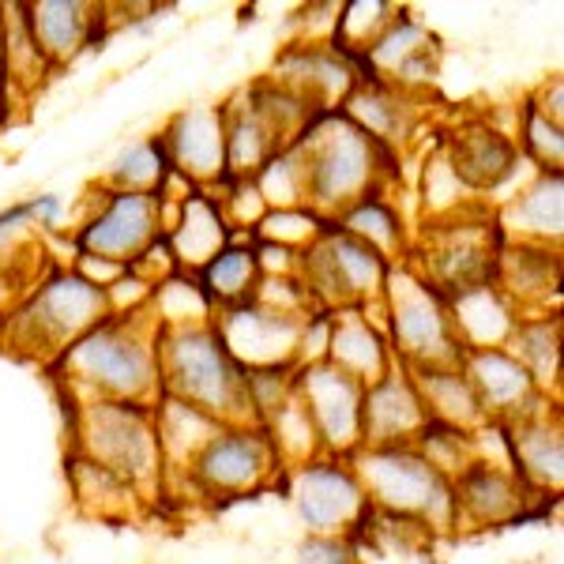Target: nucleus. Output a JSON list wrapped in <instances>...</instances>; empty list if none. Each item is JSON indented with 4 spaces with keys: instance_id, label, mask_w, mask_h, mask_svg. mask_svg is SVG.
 Returning <instances> with one entry per match:
<instances>
[{
    "instance_id": "obj_1",
    "label": "nucleus",
    "mask_w": 564,
    "mask_h": 564,
    "mask_svg": "<svg viewBox=\"0 0 564 564\" xmlns=\"http://www.w3.org/2000/svg\"><path fill=\"white\" fill-rule=\"evenodd\" d=\"M50 369L53 377H61L68 403L76 406L95 403V399L154 406V399L162 395L159 321L151 316V308L106 316L98 327L79 335Z\"/></svg>"
},
{
    "instance_id": "obj_2",
    "label": "nucleus",
    "mask_w": 564,
    "mask_h": 564,
    "mask_svg": "<svg viewBox=\"0 0 564 564\" xmlns=\"http://www.w3.org/2000/svg\"><path fill=\"white\" fill-rule=\"evenodd\" d=\"M294 143L305 162V199L321 218H335L399 177V151L369 140L343 109H316Z\"/></svg>"
},
{
    "instance_id": "obj_3",
    "label": "nucleus",
    "mask_w": 564,
    "mask_h": 564,
    "mask_svg": "<svg viewBox=\"0 0 564 564\" xmlns=\"http://www.w3.org/2000/svg\"><path fill=\"white\" fill-rule=\"evenodd\" d=\"M4 316V347L20 354V358L53 366L79 335H87L90 327L106 321L109 302L106 290L90 286L72 268H53Z\"/></svg>"
},
{
    "instance_id": "obj_4",
    "label": "nucleus",
    "mask_w": 564,
    "mask_h": 564,
    "mask_svg": "<svg viewBox=\"0 0 564 564\" xmlns=\"http://www.w3.org/2000/svg\"><path fill=\"white\" fill-rule=\"evenodd\" d=\"M72 406V452L102 463L106 470L121 475L143 500L166 489V467H162L159 430H154V406L148 403H68Z\"/></svg>"
},
{
    "instance_id": "obj_5",
    "label": "nucleus",
    "mask_w": 564,
    "mask_h": 564,
    "mask_svg": "<svg viewBox=\"0 0 564 564\" xmlns=\"http://www.w3.org/2000/svg\"><path fill=\"white\" fill-rule=\"evenodd\" d=\"M159 377L162 391L199 406L223 425H257L245 399L241 369L226 354L212 324L159 327Z\"/></svg>"
},
{
    "instance_id": "obj_6",
    "label": "nucleus",
    "mask_w": 564,
    "mask_h": 564,
    "mask_svg": "<svg viewBox=\"0 0 564 564\" xmlns=\"http://www.w3.org/2000/svg\"><path fill=\"white\" fill-rule=\"evenodd\" d=\"M372 512L414 523L422 531H452L459 527L456 489L425 463L411 444L399 448H358L350 456Z\"/></svg>"
},
{
    "instance_id": "obj_7",
    "label": "nucleus",
    "mask_w": 564,
    "mask_h": 564,
    "mask_svg": "<svg viewBox=\"0 0 564 564\" xmlns=\"http://www.w3.org/2000/svg\"><path fill=\"white\" fill-rule=\"evenodd\" d=\"M380 324L403 369L459 366L463 350L448 316V297L425 282L411 263H395L380 297Z\"/></svg>"
},
{
    "instance_id": "obj_8",
    "label": "nucleus",
    "mask_w": 564,
    "mask_h": 564,
    "mask_svg": "<svg viewBox=\"0 0 564 564\" xmlns=\"http://www.w3.org/2000/svg\"><path fill=\"white\" fill-rule=\"evenodd\" d=\"M159 238V199L98 185L95 196L84 199V215L72 230V249L76 257H98L132 268L140 252Z\"/></svg>"
},
{
    "instance_id": "obj_9",
    "label": "nucleus",
    "mask_w": 564,
    "mask_h": 564,
    "mask_svg": "<svg viewBox=\"0 0 564 564\" xmlns=\"http://www.w3.org/2000/svg\"><path fill=\"white\" fill-rule=\"evenodd\" d=\"M290 500L313 539H350L369 520V500L350 459L316 456L290 470Z\"/></svg>"
},
{
    "instance_id": "obj_10",
    "label": "nucleus",
    "mask_w": 564,
    "mask_h": 564,
    "mask_svg": "<svg viewBox=\"0 0 564 564\" xmlns=\"http://www.w3.org/2000/svg\"><path fill=\"white\" fill-rule=\"evenodd\" d=\"M282 463L263 425H223L188 467L196 497H257L279 478Z\"/></svg>"
},
{
    "instance_id": "obj_11",
    "label": "nucleus",
    "mask_w": 564,
    "mask_h": 564,
    "mask_svg": "<svg viewBox=\"0 0 564 564\" xmlns=\"http://www.w3.org/2000/svg\"><path fill=\"white\" fill-rule=\"evenodd\" d=\"M308 316L279 313V308L257 302L230 305L215 313V335L223 339L234 366L245 369H297V347Z\"/></svg>"
},
{
    "instance_id": "obj_12",
    "label": "nucleus",
    "mask_w": 564,
    "mask_h": 564,
    "mask_svg": "<svg viewBox=\"0 0 564 564\" xmlns=\"http://www.w3.org/2000/svg\"><path fill=\"white\" fill-rule=\"evenodd\" d=\"M361 391L366 388L332 361H313L294 372V395L313 417L324 456L350 459L361 448Z\"/></svg>"
},
{
    "instance_id": "obj_13",
    "label": "nucleus",
    "mask_w": 564,
    "mask_h": 564,
    "mask_svg": "<svg viewBox=\"0 0 564 564\" xmlns=\"http://www.w3.org/2000/svg\"><path fill=\"white\" fill-rule=\"evenodd\" d=\"M463 377L475 388L481 414L486 422L497 425H512L520 417L542 411V406L557 403V395H545L534 384V377L523 369V361L512 350L497 347V350H467L459 358Z\"/></svg>"
},
{
    "instance_id": "obj_14",
    "label": "nucleus",
    "mask_w": 564,
    "mask_h": 564,
    "mask_svg": "<svg viewBox=\"0 0 564 564\" xmlns=\"http://www.w3.org/2000/svg\"><path fill=\"white\" fill-rule=\"evenodd\" d=\"M166 143L170 166L196 188L215 193L226 181V109L199 102L185 106L170 117V124L159 132Z\"/></svg>"
},
{
    "instance_id": "obj_15",
    "label": "nucleus",
    "mask_w": 564,
    "mask_h": 564,
    "mask_svg": "<svg viewBox=\"0 0 564 564\" xmlns=\"http://www.w3.org/2000/svg\"><path fill=\"white\" fill-rule=\"evenodd\" d=\"M494 286L516 313H550L561 294V245H534V241H500L494 260Z\"/></svg>"
},
{
    "instance_id": "obj_16",
    "label": "nucleus",
    "mask_w": 564,
    "mask_h": 564,
    "mask_svg": "<svg viewBox=\"0 0 564 564\" xmlns=\"http://www.w3.org/2000/svg\"><path fill=\"white\" fill-rule=\"evenodd\" d=\"M444 154L475 196H489L505 188L520 174V166H527L520 148H516V135L497 129L494 121L463 124L444 140Z\"/></svg>"
},
{
    "instance_id": "obj_17",
    "label": "nucleus",
    "mask_w": 564,
    "mask_h": 564,
    "mask_svg": "<svg viewBox=\"0 0 564 564\" xmlns=\"http://www.w3.org/2000/svg\"><path fill=\"white\" fill-rule=\"evenodd\" d=\"M425 425V406L417 399L411 372L395 366L361 391V448H399L414 444Z\"/></svg>"
},
{
    "instance_id": "obj_18",
    "label": "nucleus",
    "mask_w": 564,
    "mask_h": 564,
    "mask_svg": "<svg viewBox=\"0 0 564 564\" xmlns=\"http://www.w3.org/2000/svg\"><path fill=\"white\" fill-rule=\"evenodd\" d=\"M339 372L358 380L361 388L377 384L384 372L399 366L395 354L388 347L384 324H380V305L372 308H339L332 313V332H327V354Z\"/></svg>"
},
{
    "instance_id": "obj_19",
    "label": "nucleus",
    "mask_w": 564,
    "mask_h": 564,
    "mask_svg": "<svg viewBox=\"0 0 564 564\" xmlns=\"http://www.w3.org/2000/svg\"><path fill=\"white\" fill-rule=\"evenodd\" d=\"M508 452H512V475L523 481L527 494L557 497L564 475V441H561V414L557 403L505 425Z\"/></svg>"
},
{
    "instance_id": "obj_20",
    "label": "nucleus",
    "mask_w": 564,
    "mask_h": 564,
    "mask_svg": "<svg viewBox=\"0 0 564 564\" xmlns=\"http://www.w3.org/2000/svg\"><path fill=\"white\" fill-rule=\"evenodd\" d=\"M23 15L34 45L53 68H65L87 45H95L106 23L102 8L84 0H39V4H23Z\"/></svg>"
},
{
    "instance_id": "obj_21",
    "label": "nucleus",
    "mask_w": 564,
    "mask_h": 564,
    "mask_svg": "<svg viewBox=\"0 0 564 564\" xmlns=\"http://www.w3.org/2000/svg\"><path fill=\"white\" fill-rule=\"evenodd\" d=\"M162 238L170 245V257H174L177 271L196 275V271H204L226 245L238 241V230L230 226L218 196L207 193V188H196V193L177 207L174 226H170Z\"/></svg>"
},
{
    "instance_id": "obj_22",
    "label": "nucleus",
    "mask_w": 564,
    "mask_h": 564,
    "mask_svg": "<svg viewBox=\"0 0 564 564\" xmlns=\"http://www.w3.org/2000/svg\"><path fill=\"white\" fill-rule=\"evenodd\" d=\"M456 489V516L463 527H500L523 520L527 500L539 494H527L523 481L512 470L489 467V463L475 459L463 475L452 481Z\"/></svg>"
},
{
    "instance_id": "obj_23",
    "label": "nucleus",
    "mask_w": 564,
    "mask_h": 564,
    "mask_svg": "<svg viewBox=\"0 0 564 564\" xmlns=\"http://www.w3.org/2000/svg\"><path fill=\"white\" fill-rule=\"evenodd\" d=\"M564 185L561 174H539L520 181V193L508 196L497 212V230L508 241H534V245H561L564 226Z\"/></svg>"
},
{
    "instance_id": "obj_24",
    "label": "nucleus",
    "mask_w": 564,
    "mask_h": 564,
    "mask_svg": "<svg viewBox=\"0 0 564 564\" xmlns=\"http://www.w3.org/2000/svg\"><path fill=\"white\" fill-rule=\"evenodd\" d=\"M448 316L463 354L508 347L516 324H520L516 305L500 294L494 282H478V286H467L459 294H448Z\"/></svg>"
},
{
    "instance_id": "obj_25",
    "label": "nucleus",
    "mask_w": 564,
    "mask_h": 564,
    "mask_svg": "<svg viewBox=\"0 0 564 564\" xmlns=\"http://www.w3.org/2000/svg\"><path fill=\"white\" fill-rule=\"evenodd\" d=\"M154 430H159L166 481H174L188 475L193 459L207 448V441L223 430V422L207 411H199V406L185 403V399H174L162 391V395L154 399Z\"/></svg>"
},
{
    "instance_id": "obj_26",
    "label": "nucleus",
    "mask_w": 564,
    "mask_h": 564,
    "mask_svg": "<svg viewBox=\"0 0 564 564\" xmlns=\"http://www.w3.org/2000/svg\"><path fill=\"white\" fill-rule=\"evenodd\" d=\"M327 223L347 230L350 238L366 241L369 249H377L388 263H406V257H411L414 238H411V230H406L399 204L388 196V188H377V193L354 199L347 212L327 218Z\"/></svg>"
},
{
    "instance_id": "obj_27",
    "label": "nucleus",
    "mask_w": 564,
    "mask_h": 564,
    "mask_svg": "<svg viewBox=\"0 0 564 564\" xmlns=\"http://www.w3.org/2000/svg\"><path fill=\"white\" fill-rule=\"evenodd\" d=\"M417 388V399L425 406V417L441 425H452V430L475 433L486 425V414H481V403L470 388V380L463 377L459 366H425V369H406Z\"/></svg>"
},
{
    "instance_id": "obj_28",
    "label": "nucleus",
    "mask_w": 564,
    "mask_h": 564,
    "mask_svg": "<svg viewBox=\"0 0 564 564\" xmlns=\"http://www.w3.org/2000/svg\"><path fill=\"white\" fill-rule=\"evenodd\" d=\"M0 53H4V106L8 98H26L42 87L53 65L31 39L23 4H0Z\"/></svg>"
},
{
    "instance_id": "obj_29",
    "label": "nucleus",
    "mask_w": 564,
    "mask_h": 564,
    "mask_svg": "<svg viewBox=\"0 0 564 564\" xmlns=\"http://www.w3.org/2000/svg\"><path fill=\"white\" fill-rule=\"evenodd\" d=\"M68 486L72 497L84 512L98 516V520H117V516H132L135 508L143 505V494L135 486H129L121 475L106 470L102 463L79 456L72 452L68 456Z\"/></svg>"
},
{
    "instance_id": "obj_30",
    "label": "nucleus",
    "mask_w": 564,
    "mask_h": 564,
    "mask_svg": "<svg viewBox=\"0 0 564 564\" xmlns=\"http://www.w3.org/2000/svg\"><path fill=\"white\" fill-rule=\"evenodd\" d=\"M516 358L523 361V369L534 377L545 395H557V380H561V316L553 313H527L516 324L508 347Z\"/></svg>"
},
{
    "instance_id": "obj_31",
    "label": "nucleus",
    "mask_w": 564,
    "mask_h": 564,
    "mask_svg": "<svg viewBox=\"0 0 564 564\" xmlns=\"http://www.w3.org/2000/svg\"><path fill=\"white\" fill-rule=\"evenodd\" d=\"M196 282L204 286L215 313L218 308L249 302L260 286V263H257V249H252V238H238L234 245H226L204 271H196Z\"/></svg>"
},
{
    "instance_id": "obj_32",
    "label": "nucleus",
    "mask_w": 564,
    "mask_h": 564,
    "mask_svg": "<svg viewBox=\"0 0 564 564\" xmlns=\"http://www.w3.org/2000/svg\"><path fill=\"white\" fill-rule=\"evenodd\" d=\"M170 154L162 135H148V140L129 143L121 154L113 159V166L106 170V177L98 185L106 188H121V193H140V196H154L162 188V181L170 177Z\"/></svg>"
},
{
    "instance_id": "obj_33",
    "label": "nucleus",
    "mask_w": 564,
    "mask_h": 564,
    "mask_svg": "<svg viewBox=\"0 0 564 564\" xmlns=\"http://www.w3.org/2000/svg\"><path fill=\"white\" fill-rule=\"evenodd\" d=\"M151 316L159 321V327L174 332V327H199L215 321V305L207 302L204 286L196 282V275L174 271L170 279H162L151 294Z\"/></svg>"
},
{
    "instance_id": "obj_34",
    "label": "nucleus",
    "mask_w": 564,
    "mask_h": 564,
    "mask_svg": "<svg viewBox=\"0 0 564 564\" xmlns=\"http://www.w3.org/2000/svg\"><path fill=\"white\" fill-rule=\"evenodd\" d=\"M257 185L268 212H290V207H308L305 199V162L297 143H286L282 151L271 154L268 162L249 177Z\"/></svg>"
},
{
    "instance_id": "obj_35",
    "label": "nucleus",
    "mask_w": 564,
    "mask_h": 564,
    "mask_svg": "<svg viewBox=\"0 0 564 564\" xmlns=\"http://www.w3.org/2000/svg\"><path fill=\"white\" fill-rule=\"evenodd\" d=\"M516 117H520V124H516V148H520L527 166H534L539 174H561V162H564L561 124L550 121L531 98L516 109Z\"/></svg>"
},
{
    "instance_id": "obj_36",
    "label": "nucleus",
    "mask_w": 564,
    "mask_h": 564,
    "mask_svg": "<svg viewBox=\"0 0 564 564\" xmlns=\"http://www.w3.org/2000/svg\"><path fill=\"white\" fill-rule=\"evenodd\" d=\"M422 199H425V215H430V223H444V218L467 215V212H475V207H478V196L463 185V177L456 174V166L448 162L444 148L436 154H430V162H425Z\"/></svg>"
},
{
    "instance_id": "obj_37",
    "label": "nucleus",
    "mask_w": 564,
    "mask_h": 564,
    "mask_svg": "<svg viewBox=\"0 0 564 564\" xmlns=\"http://www.w3.org/2000/svg\"><path fill=\"white\" fill-rule=\"evenodd\" d=\"M327 218H321L313 207H290V212H268L252 230V241L282 245L290 252H305L308 245L321 238Z\"/></svg>"
},
{
    "instance_id": "obj_38",
    "label": "nucleus",
    "mask_w": 564,
    "mask_h": 564,
    "mask_svg": "<svg viewBox=\"0 0 564 564\" xmlns=\"http://www.w3.org/2000/svg\"><path fill=\"white\" fill-rule=\"evenodd\" d=\"M297 564H358V561H354L350 539H313V534H308Z\"/></svg>"
},
{
    "instance_id": "obj_39",
    "label": "nucleus",
    "mask_w": 564,
    "mask_h": 564,
    "mask_svg": "<svg viewBox=\"0 0 564 564\" xmlns=\"http://www.w3.org/2000/svg\"><path fill=\"white\" fill-rule=\"evenodd\" d=\"M531 102L542 109L550 121L561 124V113H564V79L561 76H550L545 84L539 87V95H531Z\"/></svg>"
},
{
    "instance_id": "obj_40",
    "label": "nucleus",
    "mask_w": 564,
    "mask_h": 564,
    "mask_svg": "<svg viewBox=\"0 0 564 564\" xmlns=\"http://www.w3.org/2000/svg\"><path fill=\"white\" fill-rule=\"evenodd\" d=\"M0 106H4V53H0Z\"/></svg>"
}]
</instances>
